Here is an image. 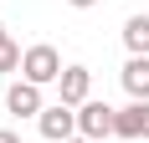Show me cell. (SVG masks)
Returning a JSON list of instances; mask_svg holds the SVG:
<instances>
[{"mask_svg":"<svg viewBox=\"0 0 149 143\" xmlns=\"http://www.w3.org/2000/svg\"><path fill=\"white\" fill-rule=\"evenodd\" d=\"M123 46H129V56H149V15L123 21Z\"/></svg>","mask_w":149,"mask_h":143,"instance_id":"cell-8","label":"cell"},{"mask_svg":"<svg viewBox=\"0 0 149 143\" xmlns=\"http://www.w3.org/2000/svg\"><path fill=\"white\" fill-rule=\"evenodd\" d=\"M123 92L134 102H149V56H129L123 61Z\"/></svg>","mask_w":149,"mask_h":143,"instance_id":"cell-7","label":"cell"},{"mask_svg":"<svg viewBox=\"0 0 149 143\" xmlns=\"http://www.w3.org/2000/svg\"><path fill=\"white\" fill-rule=\"evenodd\" d=\"M36 128H41L46 143H67V138H77V107H67V102H46L41 118H36Z\"/></svg>","mask_w":149,"mask_h":143,"instance_id":"cell-3","label":"cell"},{"mask_svg":"<svg viewBox=\"0 0 149 143\" xmlns=\"http://www.w3.org/2000/svg\"><path fill=\"white\" fill-rule=\"evenodd\" d=\"M62 51L57 46H46V41H36V46H26V61H21V77L26 82H36V87H52V82H62Z\"/></svg>","mask_w":149,"mask_h":143,"instance_id":"cell-1","label":"cell"},{"mask_svg":"<svg viewBox=\"0 0 149 143\" xmlns=\"http://www.w3.org/2000/svg\"><path fill=\"white\" fill-rule=\"evenodd\" d=\"M57 92H62L57 102L82 107V102H88V92H93V72H88V67H67V72H62V82H57Z\"/></svg>","mask_w":149,"mask_h":143,"instance_id":"cell-5","label":"cell"},{"mask_svg":"<svg viewBox=\"0 0 149 143\" xmlns=\"http://www.w3.org/2000/svg\"><path fill=\"white\" fill-rule=\"evenodd\" d=\"M67 143H93V138H82V133H77V138H67Z\"/></svg>","mask_w":149,"mask_h":143,"instance_id":"cell-13","label":"cell"},{"mask_svg":"<svg viewBox=\"0 0 149 143\" xmlns=\"http://www.w3.org/2000/svg\"><path fill=\"white\" fill-rule=\"evenodd\" d=\"M113 128H118V107H108V102H82V107H77V133H82V138H113Z\"/></svg>","mask_w":149,"mask_h":143,"instance_id":"cell-2","label":"cell"},{"mask_svg":"<svg viewBox=\"0 0 149 143\" xmlns=\"http://www.w3.org/2000/svg\"><path fill=\"white\" fill-rule=\"evenodd\" d=\"M113 138H144L149 143V102H129V107H118V128H113Z\"/></svg>","mask_w":149,"mask_h":143,"instance_id":"cell-6","label":"cell"},{"mask_svg":"<svg viewBox=\"0 0 149 143\" xmlns=\"http://www.w3.org/2000/svg\"><path fill=\"white\" fill-rule=\"evenodd\" d=\"M67 5H72V10H93L98 0H67Z\"/></svg>","mask_w":149,"mask_h":143,"instance_id":"cell-10","label":"cell"},{"mask_svg":"<svg viewBox=\"0 0 149 143\" xmlns=\"http://www.w3.org/2000/svg\"><path fill=\"white\" fill-rule=\"evenodd\" d=\"M0 143H21V133H10V128H0Z\"/></svg>","mask_w":149,"mask_h":143,"instance_id":"cell-11","label":"cell"},{"mask_svg":"<svg viewBox=\"0 0 149 143\" xmlns=\"http://www.w3.org/2000/svg\"><path fill=\"white\" fill-rule=\"evenodd\" d=\"M5 41H10V36H5V21H0V46H5Z\"/></svg>","mask_w":149,"mask_h":143,"instance_id":"cell-12","label":"cell"},{"mask_svg":"<svg viewBox=\"0 0 149 143\" xmlns=\"http://www.w3.org/2000/svg\"><path fill=\"white\" fill-rule=\"evenodd\" d=\"M21 61H26V51H21L15 41H5V46H0V77H5V72H21Z\"/></svg>","mask_w":149,"mask_h":143,"instance_id":"cell-9","label":"cell"},{"mask_svg":"<svg viewBox=\"0 0 149 143\" xmlns=\"http://www.w3.org/2000/svg\"><path fill=\"white\" fill-rule=\"evenodd\" d=\"M41 107H46V97H41V87L36 82H10L5 87V113L10 118H41Z\"/></svg>","mask_w":149,"mask_h":143,"instance_id":"cell-4","label":"cell"}]
</instances>
